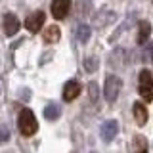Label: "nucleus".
I'll use <instances>...</instances> for the list:
<instances>
[{
  "instance_id": "8",
  "label": "nucleus",
  "mask_w": 153,
  "mask_h": 153,
  "mask_svg": "<svg viewBox=\"0 0 153 153\" xmlns=\"http://www.w3.org/2000/svg\"><path fill=\"white\" fill-rule=\"evenodd\" d=\"M17 31H19V19L13 13H6L4 16V33L8 36H13Z\"/></svg>"
},
{
  "instance_id": "16",
  "label": "nucleus",
  "mask_w": 153,
  "mask_h": 153,
  "mask_svg": "<svg viewBox=\"0 0 153 153\" xmlns=\"http://www.w3.org/2000/svg\"><path fill=\"white\" fill-rule=\"evenodd\" d=\"M8 140H10V128L6 126V124H0V146L6 143Z\"/></svg>"
},
{
  "instance_id": "19",
  "label": "nucleus",
  "mask_w": 153,
  "mask_h": 153,
  "mask_svg": "<svg viewBox=\"0 0 153 153\" xmlns=\"http://www.w3.org/2000/svg\"><path fill=\"white\" fill-rule=\"evenodd\" d=\"M149 56H151V59H153V48H151V50H149Z\"/></svg>"
},
{
  "instance_id": "4",
  "label": "nucleus",
  "mask_w": 153,
  "mask_h": 153,
  "mask_svg": "<svg viewBox=\"0 0 153 153\" xmlns=\"http://www.w3.org/2000/svg\"><path fill=\"white\" fill-rule=\"evenodd\" d=\"M44 19H46L44 12H35V13H31V16L25 19V29H27V31H31L33 35H35V33H38V31L42 29V25H44Z\"/></svg>"
},
{
  "instance_id": "1",
  "label": "nucleus",
  "mask_w": 153,
  "mask_h": 153,
  "mask_svg": "<svg viewBox=\"0 0 153 153\" xmlns=\"http://www.w3.org/2000/svg\"><path fill=\"white\" fill-rule=\"evenodd\" d=\"M17 124H19V132H21L23 136H33V134L38 130L36 117H35V113H33L31 109H21Z\"/></svg>"
},
{
  "instance_id": "12",
  "label": "nucleus",
  "mask_w": 153,
  "mask_h": 153,
  "mask_svg": "<svg viewBox=\"0 0 153 153\" xmlns=\"http://www.w3.org/2000/svg\"><path fill=\"white\" fill-rule=\"evenodd\" d=\"M59 36H61L59 29H57L56 25H52V27H48L46 33H44V42L46 44H54V42L59 40Z\"/></svg>"
},
{
  "instance_id": "2",
  "label": "nucleus",
  "mask_w": 153,
  "mask_h": 153,
  "mask_svg": "<svg viewBox=\"0 0 153 153\" xmlns=\"http://www.w3.org/2000/svg\"><path fill=\"white\" fill-rule=\"evenodd\" d=\"M121 88H123L121 76H117V75H107V76H105V86H103V98L107 100L109 103L117 102L119 94H121Z\"/></svg>"
},
{
  "instance_id": "17",
  "label": "nucleus",
  "mask_w": 153,
  "mask_h": 153,
  "mask_svg": "<svg viewBox=\"0 0 153 153\" xmlns=\"http://www.w3.org/2000/svg\"><path fill=\"white\" fill-rule=\"evenodd\" d=\"M88 92H90V100L96 102V100H98V92H100V90H98V84H96L94 80L88 84Z\"/></svg>"
},
{
  "instance_id": "7",
  "label": "nucleus",
  "mask_w": 153,
  "mask_h": 153,
  "mask_svg": "<svg viewBox=\"0 0 153 153\" xmlns=\"http://www.w3.org/2000/svg\"><path fill=\"white\" fill-rule=\"evenodd\" d=\"M80 94V84L76 80H67L63 86V100L65 102H73V100L79 98Z\"/></svg>"
},
{
  "instance_id": "3",
  "label": "nucleus",
  "mask_w": 153,
  "mask_h": 153,
  "mask_svg": "<svg viewBox=\"0 0 153 153\" xmlns=\"http://www.w3.org/2000/svg\"><path fill=\"white\" fill-rule=\"evenodd\" d=\"M138 90H140V96L143 98V102H153V75H151V71H147V69L140 71Z\"/></svg>"
},
{
  "instance_id": "15",
  "label": "nucleus",
  "mask_w": 153,
  "mask_h": 153,
  "mask_svg": "<svg viewBox=\"0 0 153 153\" xmlns=\"http://www.w3.org/2000/svg\"><path fill=\"white\" fill-rule=\"evenodd\" d=\"M84 69L88 71V73H94V71L98 69V59H96V57H86L84 59Z\"/></svg>"
},
{
  "instance_id": "18",
  "label": "nucleus",
  "mask_w": 153,
  "mask_h": 153,
  "mask_svg": "<svg viewBox=\"0 0 153 153\" xmlns=\"http://www.w3.org/2000/svg\"><path fill=\"white\" fill-rule=\"evenodd\" d=\"M0 98H2V82H0Z\"/></svg>"
},
{
  "instance_id": "13",
  "label": "nucleus",
  "mask_w": 153,
  "mask_h": 153,
  "mask_svg": "<svg viewBox=\"0 0 153 153\" xmlns=\"http://www.w3.org/2000/svg\"><path fill=\"white\" fill-rule=\"evenodd\" d=\"M44 117L48 121H56V119L59 117V107H57L56 103H48L44 107Z\"/></svg>"
},
{
  "instance_id": "6",
  "label": "nucleus",
  "mask_w": 153,
  "mask_h": 153,
  "mask_svg": "<svg viewBox=\"0 0 153 153\" xmlns=\"http://www.w3.org/2000/svg\"><path fill=\"white\" fill-rule=\"evenodd\" d=\"M119 132V124L117 121H105L102 124V128H100V136H102L103 142H111L115 136H117Z\"/></svg>"
},
{
  "instance_id": "10",
  "label": "nucleus",
  "mask_w": 153,
  "mask_h": 153,
  "mask_svg": "<svg viewBox=\"0 0 153 153\" xmlns=\"http://www.w3.org/2000/svg\"><path fill=\"white\" fill-rule=\"evenodd\" d=\"M151 35V25L149 21H140V25H138V44H146L147 38Z\"/></svg>"
},
{
  "instance_id": "14",
  "label": "nucleus",
  "mask_w": 153,
  "mask_h": 153,
  "mask_svg": "<svg viewBox=\"0 0 153 153\" xmlns=\"http://www.w3.org/2000/svg\"><path fill=\"white\" fill-rule=\"evenodd\" d=\"M132 147L136 151H147V142L143 136H134V142H132Z\"/></svg>"
},
{
  "instance_id": "9",
  "label": "nucleus",
  "mask_w": 153,
  "mask_h": 153,
  "mask_svg": "<svg viewBox=\"0 0 153 153\" xmlns=\"http://www.w3.org/2000/svg\"><path fill=\"white\" fill-rule=\"evenodd\" d=\"M132 113H134V119H136V123H138V126H143V124L147 123V109H146V105L143 103H134L132 105Z\"/></svg>"
},
{
  "instance_id": "5",
  "label": "nucleus",
  "mask_w": 153,
  "mask_h": 153,
  "mask_svg": "<svg viewBox=\"0 0 153 153\" xmlns=\"http://www.w3.org/2000/svg\"><path fill=\"white\" fill-rule=\"evenodd\" d=\"M71 10V0H52V16L56 19H65Z\"/></svg>"
},
{
  "instance_id": "11",
  "label": "nucleus",
  "mask_w": 153,
  "mask_h": 153,
  "mask_svg": "<svg viewBox=\"0 0 153 153\" xmlns=\"http://www.w3.org/2000/svg\"><path fill=\"white\" fill-rule=\"evenodd\" d=\"M90 35H92V29H90L88 25H84V23H82V25H79V27L75 29V36H76V40H79V42H82V44H84V42H88Z\"/></svg>"
}]
</instances>
